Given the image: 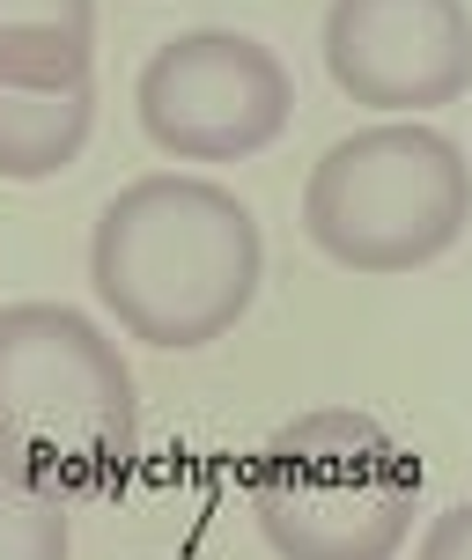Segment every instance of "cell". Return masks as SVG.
I'll use <instances>...</instances> for the list:
<instances>
[{"label": "cell", "instance_id": "obj_6", "mask_svg": "<svg viewBox=\"0 0 472 560\" xmlns=\"http://www.w3.org/2000/svg\"><path fill=\"white\" fill-rule=\"evenodd\" d=\"M325 74L377 118H428L472 96V0H333Z\"/></svg>", "mask_w": 472, "mask_h": 560}, {"label": "cell", "instance_id": "obj_3", "mask_svg": "<svg viewBox=\"0 0 472 560\" xmlns=\"http://www.w3.org/2000/svg\"><path fill=\"white\" fill-rule=\"evenodd\" d=\"M140 392L118 339L74 303H0V465L67 487L134 450Z\"/></svg>", "mask_w": 472, "mask_h": 560}, {"label": "cell", "instance_id": "obj_5", "mask_svg": "<svg viewBox=\"0 0 472 560\" xmlns=\"http://www.w3.org/2000/svg\"><path fill=\"white\" fill-rule=\"evenodd\" d=\"M134 118L170 163H251L288 133L296 74L251 30H177L140 67Z\"/></svg>", "mask_w": 472, "mask_h": 560}, {"label": "cell", "instance_id": "obj_1", "mask_svg": "<svg viewBox=\"0 0 472 560\" xmlns=\"http://www.w3.org/2000/svg\"><path fill=\"white\" fill-rule=\"evenodd\" d=\"M266 280L258 214L193 170H148L89 229V288L112 325L156 354L215 347L251 317Z\"/></svg>", "mask_w": 472, "mask_h": 560}, {"label": "cell", "instance_id": "obj_2", "mask_svg": "<svg viewBox=\"0 0 472 560\" xmlns=\"http://www.w3.org/2000/svg\"><path fill=\"white\" fill-rule=\"evenodd\" d=\"M414 509L421 457L361 406L280 420L251 457V516L274 560H391Z\"/></svg>", "mask_w": 472, "mask_h": 560}, {"label": "cell", "instance_id": "obj_10", "mask_svg": "<svg viewBox=\"0 0 472 560\" xmlns=\"http://www.w3.org/2000/svg\"><path fill=\"white\" fill-rule=\"evenodd\" d=\"M414 560H472V502H450L428 532H421Z\"/></svg>", "mask_w": 472, "mask_h": 560}, {"label": "cell", "instance_id": "obj_4", "mask_svg": "<svg viewBox=\"0 0 472 560\" xmlns=\"http://www.w3.org/2000/svg\"><path fill=\"white\" fill-rule=\"evenodd\" d=\"M472 163L421 118H384L333 140L303 177V236L339 273H414L465 236Z\"/></svg>", "mask_w": 472, "mask_h": 560}, {"label": "cell", "instance_id": "obj_11", "mask_svg": "<svg viewBox=\"0 0 472 560\" xmlns=\"http://www.w3.org/2000/svg\"><path fill=\"white\" fill-rule=\"evenodd\" d=\"M465 163H472V155H465Z\"/></svg>", "mask_w": 472, "mask_h": 560}, {"label": "cell", "instance_id": "obj_9", "mask_svg": "<svg viewBox=\"0 0 472 560\" xmlns=\"http://www.w3.org/2000/svg\"><path fill=\"white\" fill-rule=\"evenodd\" d=\"M0 560H74L59 487L15 472V465H0Z\"/></svg>", "mask_w": 472, "mask_h": 560}, {"label": "cell", "instance_id": "obj_8", "mask_svg": "<svg viewBox=\"0 0 472 560\" xmlns=\"http://www.w3.org/2000/svg\"><path fill=\"white\" fill-rule=\"evenodd\" d=\"M96 126V89H8L0 82V185H45L74 170Z\"/></svg>", "mask_w": 472, "mask_h": 560}, {"label": "cell", "instance_id": "obj_7", "mask_svg": "<svg viewBox=\"0 0 472 560\" xmlns=\"http://www.w3.org/2000/svg\"><path fill=\"white\" fill-rule=\"evenodd\" d=\"M96 59V0H0V82L82 89Z\"/></svg>", "mask_w": 472, "mask_h": 560}]
</instances>
